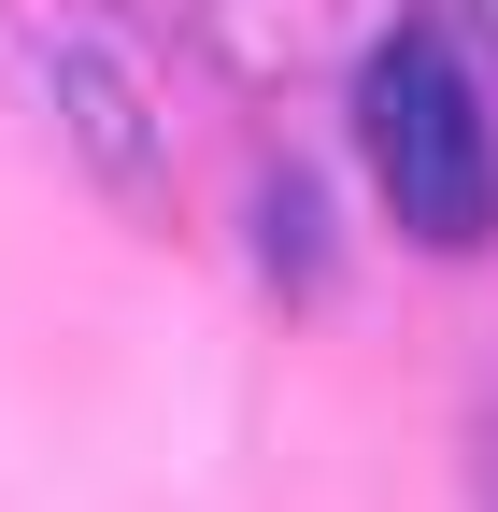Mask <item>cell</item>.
I'll list each match as a JSON object with an SVG mask.
<instances>
[{"label":"cell","instance_id":"6da1fadb","mask_svg":"<svg viewBox=\"0 0 498 512\" xmlns=\"http://www.w3.org/2000/svg\"><path fill=\"white\" fill-rule=\"evenodd\" d=\"M356 143H370V185L385 214L442 256H484L498 242V128H484V86L442 29H399L356 86Z\"/></svg>","mask_w":498,"mask_h":512}]
</instances>
